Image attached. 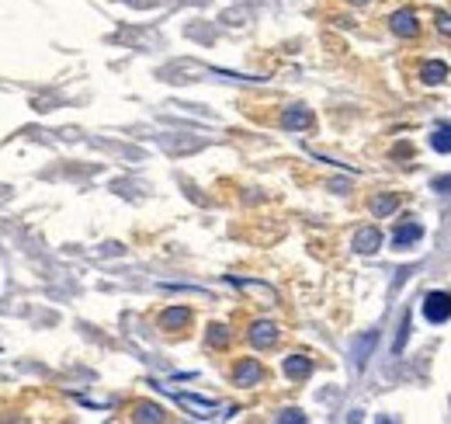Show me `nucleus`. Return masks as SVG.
I'll use <instances>...</instances> for the list:
<instances>
[{
  "label": "nucleus",
  "mask_w": 451,
  "mask_h": 424,
  "mask_svg": "<svg viewBox=\"0 0 451 424\" xmlns=\"http://www.w3.org/2000/svg\"><path fill=\"white\" fill-rule=\"evenodd\" d=\"M285 372H288L292 379H306V376L313 372V362L302 358V355H292V358H285Z\"/></svg>",
  "instance_id": "obj_8"
},
{
  "label": "nucleus",
  "mask_w": 451,
  "mask_h": 424,
  "mask_svg": "<svg viewBox=\"0 0 451 424\" xmlns=\"http://www.w3.org/2000/svg\"><path fill=\"white\" fill-rule=\"evenodd\" d=\"M434 191H441V195H448V191H451V174H444V177H437V181H434Z\"/></svg>",
  "instance_id": "obj_17"
},
{
  "label": "nucleus",
  "mask_w": 451,
  "mask_h": 424,
  "mask_svg": "<svg viewBox=\"0 0 451 424\" xmlns=\"http://www.w3.org/2000/svg\"><path fill=\"white\" fill-rule=\"evenodd\" d=\"M437 28H441L444 35H451V15H444V11H441V15H437Z\"/></svg>",
  "instance_id": "obj_18"
},
{
  "label": "nucleus",
  "mask_w": 451,
  "mask_h": 424,
  "mask_svg": "<svg viewBox=\"0 0 451 424\" xmlns=\"http://www.w3.org/2000/svg\"><path fill=\"white\" fill-rule=\"evenodd\" d=\"M423 317H427L430 324L451 320V296H448V292H427V296H423Z\"/></svg>",
  "instance_id": "obj_1"
},
{
  "label": "nucleus",
  "mask_w": 451,
  "mask_h": 424,
  "mask_svg": "<svg viewBox=\"0 0 451 424\" xmlns=\"http://www.w3.org/2000/svg\"><path fill=\"white\" fill-rule=\"evenodd\" d=\"M129 4H132V8H156L160 0H129Z\"/></svg>",
  "instance_id": "obj_19"
},
{
  "label": "nucleus",
  "mask_w": 451,
  "mask_h": 424,
  "mask_svg": "<svg viewBox=\"0 0 451 424\" xmlns=\"http://www.w3.org/2000/svg\"><path fill=\"white\" fill-rule=\"evenodd\" d=\"M396 205H399L396 195H382V198L371 202V212H375V216H389V212H396Z\"/></svg>",
  "instance_id": "obj_12"
},
{
  "label": "nucleus",
  "mask_w": 451,
  "mask_h": 424,
  "mask_svg": "<svg viewBox=\"0 0 451 424\" xmlns=\"http://www.w3.org/2000/svg\"><path fill=\"white\" fill-rule=\"evenodd\" d=\"M389 25H392V32H396V35H403V39H413V35L420 32L416 15H409V11H396V15L389 18Z\"/></svg>",
  "instance_id": "obj_4"
},
{
  "label": "nucleus",
  "mask_w": 451,
  "mask_h": 424,
  "mask_svg": "<svg viewBox=\"0 0 451 424\" xmlns=\"http://www.w3.org/2000/svg\"><path fill=\"white\" fill-rule=\"evenodd\" d=\"M181 403H184V407H191V410H198V417H212V414H215V407H212V403L194 400V396H181Z\"/></svg>",
  "instance_id": "obj_13"
},
{
  "label": "nucleus",
  "mask_w": 451,
  "mask_h": 424,
  "mask_svg": "<svg viewBox=\"0 0 451 424\" xmlns=\"http://www.w3.org/2000/svg\"><path fill=\"white\" fill-rule=\"evenodd\" d=\"M250 341H254L257 348H268V344H275V341H278V327H275V324H268V320H257V324H254V330H250Z\"/></svg>",
  "instance_id": "obj_6"
},
{
  "label": "nucleus",
  "mask_w": 451,
  "mask_h": 424,
  "mask_svg": "<svg viewBox=\"0 0 451 424\" xmlns=\"http://www.w3.org/2000/svg\"><path fill=\"white\" fill-rule=\"evenodd\" d=\"M375 344H378V334H375V330H365L361 337H354V341H351V358H354V369H365V365H368V358H371Z\"/></svg>",
  "instance_id": "obj_2"
},
{
  "label": "nucleus",
  "mask_w": 451,
  "mask_h": 424,
  "mask_svg": "<svg viewBox=\"0 0 451 424\" xmlns=\"http://www.w3.org/2000/svg\"><path fill=\"white\" fill-rule=\"evenodd\" d=\"M261 376H264V369H261L254 358H247V362L237 369V379H240V386H250V382H257Z\"/></svg>",
  "instance_id": "obj_10"
},
{
  "label": "nucleus",
  "mask_w": 451,
  "mask_h": 424,
  "mask_svg": "<svg viewBox=\"0 0 451 424\" xmlns=\"http://www.w3.org/2000/svg\"><path fill=\"white\" fill-rule=\"evenodd\" d=\"M160 324L163 327H181V324H187V310H167Z\"/></svg>",
  "instance_id": "obj_15"
},
{
  "label": "nucleus",
  "mask_w": 451,
  "mask_h": 424,
  "mask_svg": "<svg viewBox=\"0 0 451 424\" xmlns=\"http://www.w3.org/2000/svg\"><path fill=\"white\" fill-rule=\"evenodd\" d=\"M430 146H434L437 153H451V122L434 125V132H430Z\"/></svg>",
  "instance_id": "obj_7"
},
{
  "label": "nucleus",
  "mask_w": 451,
  "mask_h": 424,
  "mask_svg": "<svg viewBox=\"0 0 451 424\" xmlns=\"http://www.w3.org/2000/svg\"><path fill=\"white\" fill-rule=\"evenodd\" d=\"M282 122H285V129H306V125L313 122V115H309L306 108H288Z\"/></svg>",
  "instance_id": "obj_11"
},
{
  "label": "nucleus",
  "mask_w": 451,
  "mask_h": 424,
  "mask_svg": "<svg viewBox=\"0 0 451 424\" xmlns=\"http://www.w3.org/2000/svg\"><path fill=\"white\" fill-rule=\"evenodd\" d=\"M420 237H423V227H420V223H403V227L392 233V247H396V251H406V247L416 244Z\"/></svg>",
  "instance_id": "obj_5"
},
{
  "label": "nucleus",
  "mask_w": 451,
  "mask_h": 424,
  "mask_svg": "<svg viewBox=\"0 0 451 424\" xmlns=\"http://www.w3.org/2000/svg\"><path fill=\"white\" fill-rule=\"evenodd\" d=\"M136 417H139V421H156V417H160V410H156V407H139V414H136Z\"/></svg>",
  "instance_id": "obj_16"
},
{
  "label": "nucleus",
  "mask_w": 451,
  "mask_h": 424,
  "mask_svg": "<svg viewBox=\"0 0 451 424\" xmlns=\"http://www.w3.org/2000/svg\"><path fill=\"white\" fill-rule=\"evenodd\" d=\"M444 77H448V67H444V63H423V67H420V80H423V84H444Z\"/></svg>",
  "instance_id": "obj_9"
},
{
  "label": "nucleus",
  "mask_w": 451,
  "mask_h": 424,
  "mask_svg": "<svg viewBox=\"0 0 451 424\" xmlns=\"http://www.w3.org/2000/svg\"><path fill=\"white\" fill-rule=\"evenodd\" d=\"M406 337H409V313H403V320H399V334H396V344H392L396 355L406 348Z\"/></svg>",
  "instance_id": "obj_14"
},
{
  "label": "nucleus",
  "mask_w": 451,
  "mask_h": 424,
  "mask_svg": "<svg viewBox=\"0 0 451 424\" xmlns=\"http://www.w3.org/2000/svg\"><path fill=\"white\" fill-rule=\"evenodd\" d=\"M378 247H382V233L375 227H365V230L354 233V251L358 254H375Z\"/></svg>",
  "instance_id": "obj_3"
},
{
  "label": "nucleus",
  "mask_w": 451,
  "mask_h": 424,
  "mask_svg": "<svg viewBox=\"0 0 451 424\" xmlns=\"http://www.w3.org/2000/svg\"><path fill=\"white\" fill-rule=\"evenodd\" d=\"M351 4H368V0H351Z\"/></svg>",
  "instance_id": "obj_20"
}]
</instances>
